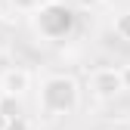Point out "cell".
I'll return each instance as SVG.
<instances>
[{
  "label": "cell",
  "instance_id": "12",
  "mask_svg": "<svg viewBox=\"0 0 130 130\" xmlns=\"http://www.w3.org/2000/svg\"><path fill=\"white\" fill-rule=\"evenodd\" d=\"M0 25H3V12H0Z\"/></svg>",
  "mask_w": 130,
  "mask_h": 130
},
{
  "label": "cell",
  "instance_id": "10",
  "mask_svg": "<svg viewBox=\"0 0 130 130\" xmlns=\"http://www.w3.org/2000/svg\"><path fill=\"white\" fill-rule=\"evenodd\" d=\"M121 74H124V87L130 90V65H124V68H121Z\"/></svg>",
  "mask_w": 130,
  "mask_h": 130
},
{
  "label": "cell",
  "instance_id": "6",
  "mask_svg": "<svg viewBox=\"0 0 130 130\" xmlns=\"http://www.w3.org/2000/svg\"><path fill=\"white\" fill-rule=\"evenodd\" d=\"M115 34L121 40H130V12H121L115 19Z\"/></svg>",
  "mask_w": 130,
  "mask_h": 130
},
{
  "label": "cell",
  "instance_id": "1",
  "mask_svg": "<svg viewBox=\"0 0 130 130\" xmlns=\"http://www.w3.org/2000/svg\"><path fill=\"white\" fill-rule=\"evenodd\" d=\"M80 102V90L77 80L68 74H53L43 80L40 87V108L46 115H71Z\"/></svg>",
  "mask_w": 130,
  "mask_h": 130
},
{
  "label": "cell",
  "instance_id": "4",
  "mask_svg": "<svg viewBox=\"0 0 130 130\" xmlns=\"http://www.w3.org/2000/svg\"><path fill=\"white\" fill-rule=\"evenodd\" d=\"M31 90V74L25 68H6L0 74V93H9V96H22Z\"/></svg>",
  "mask_w": 130,
  "mask_h": 130
},
{
  "label": "cell",
  "instance_id": "2",
  "mask_svg": "<svg viewBox=\"0 0 130 130\" xmlns=\"http://www.w3.org/2000/svg\"><path fill=\"white\" fill-rule=\"evenodd\" d=\"M34 25L43 37H65V34H71V28H74V12L71 6H65V3H43L34 15Z\"/></svg>",
  "mask_w": 130,
  "mask_h": 130
},
{
  "label": "cell",
  "instance_id": "7",
  "mask_svg": "<svg viewBox=\"0 0 130 130\" xmlns=\"http://www.w3.org/2000/svg\"><path fill=\"white\" fill-rule=\"evenodd\" d=\"M9 6L15 12H37L43 3H40V0H9Z\"/></svg>",
  "mask_w": 130,
  "mask_h": 130
},
{
  "label": "cell",
  "instance_id": "5",
  "mask_svg": "<svg viewBox=\"0 0 130 130\" xmlns=\"http://www.w3.org/2000/svg\"><path fill=\"white\" fill-rule=\"evenodd\" d=\"M0 115H3L6 121H19V118H25L22 99H19V96H9V93H0Z\"/></svg>",
  "mask_w": 130,
  "mask_h": 130
},
{
  "label": "cell",
  "instance_id": "8",
  "mask_svg": "<svg viewBox=\"0 0 130 130\" xmlns=\"http://www.w3.org/2000/svg\"><path fill=\"white\" fill-rule=\"evenodd\" d=\"M6 130H31V127H28V121H25V118H19V121H9V124H6Z\"/></svg>",
  "mask_w": 130,
  "mask_h": 130
},
{
  "label": "cell",
  "instance_id": "11",
  "mask_svg": "<svg viewBox=\"0 0 130 130\" xmlns=\"http://www.w3.org/2000/svg\"><path fill=\"white\" fill-rule=\"evenodd\" d=\"M6 124H9V121H6L3 115H0V130H6Z\"/></svg>",
  "mask_w": 130,
  "mask_h": 130
},
{
  "label": "cell",
  "instance_id": "3",
  "mask_svg": "<svg viewBox=\"0 0 130 130\" xmlns=\"http://www.w3.org/2000/svg\"><path fill=\"white\" fill-rule=\"evenodd\" d=\"M90 90L99 96V99H115L118 93H124V74L121 68H99V71H93L90 77Z\"/></svg>",
  "mask_w": 130,
  "mask_h": 130
},
{
  "label": "cell",
  "instance_id": "9",
  "mask_svg": "<svg viewBox=\"0 0 130 130\" xmlns=\"http://www.w3.org/2000/svg\"><path fill=\"white\" fill-rule=\"evenodd\" d=\"M74 3H77V6H84V9H93V6H99L102 0H74Z\"/></svg>",
  "mask_w": 130,
  "mask_h": 130
}]
</instances>
